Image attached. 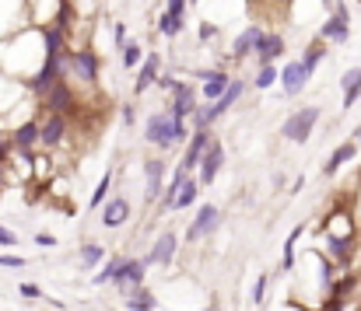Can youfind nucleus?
Returning <instances> with one entry per match:
<instances>
[{"mask_svg": "<svg viewBox=\"0 0 361 311\" xmlns=\"http://www.w3.org/2000/svg\"><path fill=\"white\" fill-rule=\"evenodd\" d=\"M214 140V129H193L190 133V140H186V151H183V158H179V165L186 168V172H197V161H200V154L207 151V144Z\"/></svg>", "mask_w": 361, "mask_h": 311, "instance_id": "dca6fc26", "label": "nucleus"}, {"mask_svg": "<svg viewBox=\"0 0 361 311\" xmlns=\"http://www.w3.org/2000/svg\"><path fill=\"white\" fill-rule=\"evenodd\" d=\"M309 70H305V63L302 60H291V63H284L281 70H277V81H281V91L288 95V99H298L302 91H305V84H309Z\"/></svg>", "mask_w": 361, "mask_h": 311, "instance_id": "9b49d317", "label": "nucleus"}, {"mask_svg": "<svg viewBox=\"0 0 361 311\" xmlns=\"http://www.w3.org/2000/svg\"><path fill=\"white\" fill-rule=\"evenodd\" d=\"M319 119H323V108L319 105H302V108H295L281 122V137L291 140V144H309V137H312V129H316Z\"/></svg>", "mask_w": 361, "mask_h": 311, "instance_id": "7ed1b4c3", "label": "nucleus"}, {"mask_svg": "<svg viewBox=\"0 0 361 311\" xmlns=\"http://www.w3.org/2000/svg\"><path fill=\"white\" fill-rule=\"evenodd\" d=\"M197 200H200V182L186 175L183 186H179V193H176V200H172V210H190Z\"/></svg>", "mask_w": 361, "mask_h": 311, "instance_id": "bb28decb", "label": "nucleus"}, {"mask_svg": "<svg viewBox=\"0 0 361 311\" xmlns=\"http://www.w3.org/2000/svg\"><path fill=\"white\" fill-rule=\"evenodd\" d=\"M120 115H123V122H126V126H133V119H137V105H133V102H126V105H123V112H120Z\"/></svg>", "mask_w": 361, "mask_h": 311, "instance_id": "c03bdc74", "label": "nucleus"}, {"mask_svg": "<svg viewBox=\"0 0 361 311\" xmlns=\"http://www.w3.org/2000/svg\"><path fill=\"white\" fill-rule=\"evenodd\" d=\"M197 99H200V91H197L193 84L179 81V84H176V91H172V102H169V112H172L176 119H190V115H193V108L200 105Z\"/></svg>", "mask_w": 361, "mask_h": 311, "instance_id": "4468645a", "label": "nucleus"}, {"mask_svg": "<svg viewBox=\"0 0 361 311\" xmlns=\"http://www.w3.org/2000/svg\"><path fill=\"white\" fill-rule=\"evenodd\" d=\"M358 301H361V277H358Z\"/></svg>", "mask_w": 361, "mask_h": 311, "instance_id": "864d4df0", "label": "nucleus"}, {"mask_svg": "<svg viewBox=\"0 0 361 311\" xmlns=\"http://www.w3.org/2000/svg\"><path fill=\"white\" fill-rule=\"evenodd\" d=\"M106 255H109V252H106V245H99V241H85V245L78 248V262H81V269H85V273L99 269Z\"/></svg>", "mask_w": 361, "mask_h": 311, "instance_id": "393cba45", "label": "nucleus"}, {"mask_svg": "<svg viewBox=\"0 0 361 311\" xmlns=\"http://www.w3.org/2000/svg\"><path fill=\"white\" fill-rule=\"evenodd\" d=\"M120 60H123V67H126V70L140 67V60H144V46H140V42H133V39H130V42H123L120 46Z\"/></svg>", "mask_w": 361, "mask_h": 311, "instance_id": "2f4dec72", "label": "nucleus"}, {"mask_svg": "<svg viewBox=\"0 0 361 311\" xmlns=\"http://www.w3.org/2000/svg\"><path fill=\"white\" fill-rule=\"evenodd\" d=\"M4 137H7V126H4V119H0V140H4Z\"/></svg>", "mask_w": 361, "mask_h": 311, "instance_id": "8fccbe9b", "label": "nucleus"}, {"mask_svg": "<svg viewBox=\"0 0 361 311\" xmlns=\"http://www.w3.org/2000/svg\"><path fill=\"white\" fill-rule=\"evenodd\" d=\"M355 158H358V144H355V140L337 144V147H334V154L323 161V179H334V175H337L348 161H355Z\"/></svg>", "mask_w": 361, "mask_h": 311, "instance_id": "aec40b11", "label": "nucleus"}, {"mask_svg": "<svg viewBox=\"0 0 361 311\" xmlns=\"http://www.w3.org/2000/svg\"><path fill=\"white\" fill-rule=\"evenodd\" d=\"M144 277H147V266H144V259H137V255H123L109 284H113V287H116V291L123 294L126 287H137V284H144Z\"/></svg>", "mask_w": 361, "mask_h": 311, "instance_id": "f8f14e48", "label": "nucleus"}, {"mask_svg": "<svg viewBox=\"0 0 361 311\" xmlns=\"http://www.w3.org/2000/svg\"><path fill=\"white\" fill-rule=\"evenodd\" d=\"M204 311H221V308H218V301H214V305H207V308H204Z\"/></svg>", "mask_w": 361, "mask_h": 311, "instance_id": "3c124183", "label": "nucleus"}, {"mask_svg": "<svg viewBox=\"0 0 361 311\" xmlns=\"http://www.w3.org/2000/svg\"><path fill=\"white\" fill-rule=\"evenodd\" d=\"M18 294H21V298H28V301H42V298H46L35 284H18Z\"/></svg>", "mask_w": 361, "mask_h": 311, "instance_id": "58836bf2", "label": "nucleus"}, {"mask_svg": "<svg viewBox=\"0 0 361 311\" xmlns=\"http://www.w3.org/2000/svg\"><path fill=\"white\" fill-rule=\"evenodd\" d=\"M218 227H221V210L214 207V203L197 207V217H193L190 227H186V245H197V241H204V238H214Z\"/></svg>", "mask_w": 361, "mask_h": 311, "instance_id": "423d86ee", "label": "nucleus"}, {"mask_svg": "<svg viewBox=\"0 0 361 311\" xmlns=\"http://www.w3.org/2000/svg\"><path fill=\"white\" fill-rule=\"evenodd\" d=\"M176 252H179V238H176L172 231H161V234L151 241L147 255H140V259H144V266H147V269H151V266H161V269H169V266L176 262Z\"/></svg>", "mask_w": 361, "mask_h": 311, "instance_id": "1a4fd4ad", "label": "nucleus"}, {"mask_svg": "<svg viewBox=\"0 0 361 311\" xmlns=\"http://www.w3.org/2000/svg\"><path fill=\"white\" fill-rule=\"evenodd\" d=\"M351 140H355V144H361V126H355V133H351Z\"/></svg>", "mask_w": 361, "mask_h": 311, "instance_id": "09e8293b", "label": "nucleus"}, {"mask_svg": "<svg viewBox=\"0 0 361 311\" xmlns=\"http://www.w3.org/2000/svg\"><path fill=\"white\" fill-rule=\"evenodd\" d=\"M228 81H232V74L218 67V70H214V77H211V81H204V88H200L204 102H214V99H221V91L228 88Z\"/></svg>", "mask_w": 361, "mask_h": 311, "instance_id": "c756f323", "label": "nucleus"}, {"mask_svg": "<svg viewBox=\"0 0 361 311\" xmlns=\"http://www.w3.org/2000/svg\"><path fill=\"white\" fill-rule=\"evenodd\" d=\"M242 95H245V81H242V77H232V81H228V88L221 91V99H214V102H211L214 115L221 119L225 112H232V105H239Z\"/></svg>", "mask_w": 361, "mask_h": 311, "instance_id": "5701e85b", "label": "nucleus"}, {"mask_svg": "<svg viewBox=\"0 0 361 311\" xmlns=\"http://www.w3.org/2000/svg\"><path fill=\"white\" fill-rule=\"evenodd\" d=\"M154 84H158V91H176V84H179V77H172V74H165V77H154Z\"/></svg>", "mask_w": 361, "mask_h": 311, "instance_id": "a19ab883", "label": "nucleus"}, {"mask_svg": "<svg viewBox=\"0 0 361 311\" xmlns=\"http://www.w3.org/2000/svg\"><path fill=\"white\" fill-rule=\"evenodd\" d=\"M165 11L179 21H186V0H165Z\"/></svg>", "mask_w": 361, "mask_h": 311, "instance_id": "ea45409f", "label": "nucleus"}, {"mask_svg": "<svg viewBox=\"0 0 361 311\" xmlns=\"http://www.w3.org/2000/svg\"><path fill=\"white\" fill-rule=\"evenodd\" d=\"M113 42H116V49L126 42V25L123 21H113Z\"/></svg>", "mask_w": 361, "mask_h": 311, "instance_id": "37998d69", "label": "nucleus"}, {"mask_svg": "<svg viewBox=\"0 0 361 311\" xmlns=\"http://www.w3.org/2000/svg\"><path fill=\"white\" fill-rule=\"evenodd\" d=\"M71 133V115L60 112H39V151H56L67 144Z\"/></svg>", "mask_w": 361, "mask_h": 311, "instance_id": "20e7f679", "label": "nucleus"}, {"mask_svg": "<svg viewBox=\"0 0 361 311\" xmlns=\"http://www.w3.org/2000/svg\"><path fill=\"white\" fill-rule=\"evenodd\" d=\"M218 32H221V28H218L214 21H200V32H197V35H200V42H214Z\"/></svg>", "mask_w": 361, "mask_h": 311, "instance_id": "c9c22d12", "label": "nucleus"}, {"mask_svg": "<svg viewBox=\"0 0 361 311\" xmlns=\"http://www.w3.org/2000/svg\"><path fill=\"white\" fill-rule=\"evenodd\" d=\"M319 234L323 238H358V217H355V210H348L344 203H337V207L330 210V213H323V220H319Z\"/></svg>", "mask_w": 361, "mask_h": 311, "instance_id": "39448f33", "label": "nucleus"}, {"mask_svg": "<svg viewBox=\"0 0 361 311\" xmlns=\"http://www.w3.org/2000/svg\"><path fill=\"white\" fill-rule=\"evenodd\" d=\"M39 112H60V115H78V91L67 81H56L42 99H39Z\"/></svg>", "mask_w": 361, "mask_h": 311, "instance_id": "0eeeda50", "label": "nucleus"}, {"mask_svg": "<svg viewBox=\"0 0 361 311\" xmlns=\"http://www.w3.org/2000/svg\"><path fill=\"white\" fill-rule=\"evenodd\" d=\"M190 126H186V119H176L169 108H154L147 119H144V144H151V147H158V151H169V147H179V144H186L190 140Z\"/></svg>", "mask_w": 361, "mask_h": 311, "instance_id": "f03ea898", "label": "nucleus"}, {"mask_svg": "<svg viewBox=\"0 0 361 311\" xmlns=\"http://www.w3.org/2000/svg\"><path fill=\"white\" fill-rule=\"evenodd\" d=\"M28 262L21 259V255H7V252H0V269H25Z\"/></svg>", "mask_w": 361, "mask_h": 311, "instance_id": "e433bc0d", "label": "nucleus"}, {"mask_svg": "<svg viewBox=\"0 0 361 311\" xmlns=\"http://www.w3.org/2000/svg\"><path fill=\"white\" fill-rule=\"evenodd\" d=\"M113 179H116V175H113V168H106V172H102V179H99V186L92 189V200H88V210H99L102 203H106V196L113 193Z\"/></svg>", "mask_w": 361, "mask_h": 311, "instance_id": "7c9ffc66", "label": "nucleus"}, {"mask_svg": "<svg viewBox=\"0 0 361 311\" xmlns=\"http://www.w3.org/2000/svg\"><path fill=\"white\" fill-rule=\"evenodd\" d=\"M302 234H305V227H302V224H298V227H291V234H288V241H284V252H281V273H291V269L298 266V255H295V248H298Z\"/></svg>", "mask_w": 361, "mask_h": 311, "instance_id": "a878e982", "label": "nucleus"}, {"mask_svg": "<svg viewBox=\"0 0 361 311\" xmlns=\"http://www.w3.org/2000/svg\"><path fill=\"white\" fill-rule=\"evenodd\" d=\"M99 74H102V56H99V49H92V46H67V49H63V81H67L71 88H88V91H95Z\"/></svg>", "mask_w": 361, "mask_h": 311, "instance_id": "f257e3e1", "label": "nucleus"}, {"mask_svg": "<svg viewBox=\"0 0 361 311\" xmlns=\"http://www.w3.org/2000/svg\"><path fill=\"white\" fill-rule=\"evenodd\" d=\"M341 91H344V99H341V108H344V112L358 105V99H361V67L344 70V77H341Z\"/></svg>", "mask_w": 361, "mask_h": 311, "instance_id": "b1692460", "label": "nucleus"}, {"mask_svg": "<svg viewBox=\"0 0 361 311\" xmlns=\"http://www.w3.org/2000/svg\"><path fill=\"white\" fill-rule=\"evenodd\" d=\"M326 46H330V42L312 39V42L302 49V63H305V70H309V74H316V70H319V63L326 60Z\"/></svg>", "mask_w": 361, "mask_h": 311, "instance_id": "c85d7f7f", "label": "nucleus"}, {"mask_svg": "<svg viewBox=\"0 0 361 311\" xmlns=\"http://www.w3.org/2000/svg\"><path fill=\"white\" fill-rule=\"evenodd\" d=\"M225 158H228V154H225V144L214 137V140L207 144V151L200 154V161H197V172H200L197 182H200V189H204V186H214V179H218L221 168H225Z\"/></svg>", "mask_w": 361, "mask_h": 311, "instance_id": "6e6552de", "label": "nucleus"}, {"mask_svg": "<svg viewBox=\"0 0 361 311\" xmlns=\"http://www.w3.org/2000/svg\"><path fill=\"white\" fill-rule=\"evenodd\" d=\"M120 259L123 255H106V259H102V273H95V277H92V284H95V287H106V284L113 280V273H116Z\"/></svg>", "mask_w": 361, "mask_h": 311, "instance_id": "72a5a7b5", "label": "nucleus"}, {"mask_svg": "<svg viewBox=\"0 0 361 311\" xmlns=\"http://www.w3.org/2000/svg\"><path fill=\"white\" fill-rule=\"evenodd\" d=\"M183 28H186V21L172 18L165 7L154 14V32H158V35H165V39H176V35H183Z\"/></svg>", "mask_w": 361, "mask_h": 311, "instance_id": "cd10ccee", "label": "nucleus"}, {"mask_svg": "<svg viewBox=\"0 0 361 311\" xmlns=\"http://www.w3.org/2000/svg\"><path fill=\"white\" fill-rule=\"evenodd\" d=\"M267 287H270V273H259L256 284H252V305H256V308L267 301Z\"/></svg>", "mask_w": 361, "mask_h": 311, "instance_id": "f704fd0d", "label": "nucleus"}, {"mask_svg": "<svg viewBox=\"0 0 361 311\" xmlns=\"http://www.w3.org/2000/svg\"><path fill=\"white\" fill-rule=\"evenodd\" d=\"M214 70H218V67H200V70H193V77L204 84V81H211V77H214Z\"/></svg>", "mask_w": 361, "mask_h": 311, "instance_id": "a18cd8bd", "label": "nucleus"}, {"mask_svg": "<svg viewBox=\"0 0 361 311\" xmlns=\"http://www.w3.org/2000/svg\"><path fill=\"white\" fill-rule=\"evenodd\" d=\"M284 53H288V42H284V35L274 32V28H263V32L256 35V42H252L256 63H274V60H281Z\"/></svg>", "mask_w": 361, "mask_h": 311, "instance_id": "9d476101", "label": "nucleus"}, {"mask_svg": "<svg viewBox=\"0 0 361 311\" xmlns=\"http://www.w3.org/2000/svg\"><path fill=\"white\" fill-rule=\"evenodd\" d=\"M7 144L14 151H39V115L32 119H21L7 129Z\"/></svg>", "mask_w": 361, "mask_h": 311, "instance_id": "ddd939ff", "label": "nucleus"}, {"mask_svg": "<svg viewBox=\"0 0 361 311\" xmlns=\"http://www.w3.org/2000/svg\"><path fill=\"white\" fill-rule=\"evenodd\" d=\"M259 32H263V25H256V21H252V25H245L239 35L232 39V60H235V63H242V60H249V56H252V42H256V35H259Z\"/></svg>", "mask_w": 361, "mask_h": 311, "instance_id": "4be33fe9", "label": "nucleus"}, {"mask_svg": "<svg viewBox=\"0 0 361 311\" xmlns=\"http://www.w3.org/2000/svg\"><path fill=\"white\" fill-rule=\"evenodd\" d=\"M0 245H4V248H14V245H18V234H14L11 227H4V224H0Z\"/></svg>", "mask_w": 361, "mask_h": 311, "instance_id": "79ce46f5", "label": "nucleus"}, {"mask_svg": "<svg viewBox=\"0 0 361 311\" xmlns=\"http://www.w3.org/2000/svg\"><path fill=\"white\" fill-rule=\"evenodd\" d=\"M35 245H39L42 252H49V248H56L60 241H56V234H49V231H39V234H35Z\"/></svg>", "mask_w": 361, "mask_h": 311, "instance_id": "4c0bfd02", "label": "nucleus"}, {"mask_svg": "<svg viewBox=\"0 0 361 311\" xmlns=\"http://www.w3.org/2000/svg\"><path fill=\"white\" fill-rule=\"evenodd\" d=\"M144 179H147L144 200L154 203V200L161 196V186H165V161H161V158H144Z\"/></svg>", "mask_w": 361, "mask_h": 311, "instance_id": "f3484780", "label": "nucleus"}, {"mask_svg": "<svg viewBox=\"0 0 361 311\" xmlns=\"http://www.w3.org/2000/svg\"><path fill=\"white\" fill-rule=\"evenodd\" d=\"M358 4H361V0H358Z\"/></svg>", "mask_w": 361, "mask_h": 311, "instance_id": "6e6d98bb", "label": "nucleus"}, {"mask_svg": "<svg viewBox=\"0 0 361 311\" xmlns=\"http://www.w3.org/2000/svg\"><path fill=\"white\" fill-rule=\"evenodd\" d=\"M319 39H323V42H337V46L348 42V39H351V18H341V14L330 11L326 21L319 25Z\"/></svg>", "mask_w": 361, "mask_h": 311, "instance_id": "6ab92c4d", "label": "nucleus"}, {"mask_svg": "<svg viewBox=\"0 0 361 311\" xmlns=\"http://www.w3.org/2000/svg\"><path fill=\"white\" fill-rule=\"evenodd\" d=\"M158 74H161V56L158 53H144V60L137 67V77H133V99H140L147 88H154Z\"/></svg>", "mask_w": 361, "mask_h": 311, "instance_id": "2eb2a0df", "label": "nucleus"}, {"mask_svg": "<svg viewBox=\"0 0 361 311\" xmlns=\"http://www.w3.org/2000/svg\"><path fill=\"white\" fill-rule=\"evenodd\" d=\"M99 210H102V227H109V231H116L130 220V200H123V196H106V203Z\"/></svg>", "mask_w": 361, "mask_h": 311, "instance_id": "a211bd4d", "label": "nucleus"}, {"mask_svg": "<svg viewBox=\"0 0 361 311\" xmlns=\"http://www.w3.org/2000/svg\"><path fill=\"white\" fill-rule=\"evenodd\" d=\"M7 154H11V144H7V137L0 140V168H4V161H7Z\"/></svg>", "mask_w": 361, "mask_h": 311, "instance_id": "49530a36", "label": "nucleus"}, {"mask_svg": "<svg viewBox=\"0 0 361 311\" xmlns=\"http://www.w3.org/2000/svg\"><path fill=\"white\" fill-rule=\"evenodd\" d=\"M302 189H305V175H298V179L291 182V193H302Z\"/></svg>", "mask_w": 361, "mask_h": 311, "instance_id": "de8ad7c7", "label": "nucleus"}, {"mask_svg": "<svg viewBox=\"0 0 361 311\" xmlns=\"http://www.w3.org/2000/svg\"><path fill=\"white\" fill-rule=\"evenodd\" d=\"M277 84V67L274 63H259V70H256V77H252V88L256 91H267V88H274Z\"/></svg>", "mask_w": 361, "mask_h": 311, "instance_id": "473e14b6", "label": "nucleus"}, {"mask_svg": "<svg viewBox=\"0 0 361 311\" xmlns=\"http://www.w3.org/2000/svg\"><path fill=\"white\" fill-rule=\"evenodd\" d=\"M323 7H326V11H330V7H334V0H323Z\"/></svg>", "mask_w": 361, "mask_h": 311, "instance_id": "603ef678", "label": "nucleus"}, {"mask_svg": "<svg viewBox=\"0 0 361 311\" xmlns=\"http://www.w3.org/2000/svg\"><path fill=\"white\" fill-rule=\"evenodd\" d=\"M186 4H200V0H186Z\"/></svg>", "mask_w": 361, "mask_h": 311, "instance_id": "5fc2aeb1", "label": "nucleus"}, {"mask_svg": "<svg viewBox=\"0 0 361 311\" xmlns=\"http://www.w3.org/2000/svg\"><path fill=\"white\" fill-rule=\"evenodd\" d=\"M123 308L126 311H158V301H154V294H151L144 284H137V287H126V291H123Z\"/></svg>", "mask_w": 361, "mask_h": 311, "instance_id": "412c9836", "label": "nucleus"}]
</instances>
